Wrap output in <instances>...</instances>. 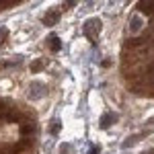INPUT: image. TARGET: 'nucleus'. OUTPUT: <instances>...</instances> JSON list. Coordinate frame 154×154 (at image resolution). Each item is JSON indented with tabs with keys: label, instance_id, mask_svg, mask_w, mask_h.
<instances>
[{
	"label": "nucleus",
	"instance_id": "1",
	"mask_svg": "<svg viewBox=\"0 0 154 154\" xmlns=\"http://www.w3.org/2000/svg\"><path fill=\"white\" fill-rule=\"evenodd\" d=\"M101 29H103V23H101V19H97V17L84 21V25H82V31L88 39H97L99 33H101Z\"/></svg>",
	"mask_w": 154,
	"mask_h": 154
},
{
	"label": "nucleus",
	"instance_id": "2",
	"mask_svg": "<svg viewBox=\"0 0 154 154\" xmlns=\"http://www.w3.org/2000/svg\"><path fill=\"white\" fill-rule=\"evenodd\" d=\"M115 121H117V113H113V111H107L105 115L99 119V125H101L103 130H107V128H111Z\"/></svg>",
	"mask_w": 154,
	"mask_h": 154
},
{
	"label": "nucleus",
	"instance_id": "3",
	"mask_svg": "<svg viewBox=\"0 0 154 154\" xmlns=\"http://www.w3.org/2000/svg\"><path fill=\"white\" fill-rule=\"evenodd\" d=\"M60 21V11H49L43 14V25L45 27H54Z\"/></svg>",
	"mask_w": 154,
	"mask_h": 154
},
{
	"label": "nucleus",
	"instance_id": "4",
	"mask_svg": "<svg viewBox=\"0 0 154 154\" xmlns=\"http://www.w3.org/2000/svg\"><path fill=\"white\" fill-rule=\"evenodd\" d=\"M48 45L51 48V51H58V49L62 48V43H60V37H56V35L48 37Z\"/></svg>",
	"mask_w": 154,
	"mask_h": 154
},
{
	"label": "nucleus",
	"instance_id": "5",
	"mask_svg": "<svg viewBox=\"0 0 154 154\" xmlns=\"http://www.w3.org/2000/svg\"><path fill=\"white\" fill-rule=\"evenodd\" d=\"M138 8H140L142 12L152 14V12H154V2H140V4H138Z\"/></svg>",
	"mask_w": 154,
	"mask_h": 154
},
{
	"label": "nucleus",
	"instance_id": "6",
	"mask_svg": "<svg viewBox=\"0 0 154 154\" xmlns=\"http://www.w3.org/2000/svg\"><path fill=\"white\" fill-rule=\"evenodd\" d=\"M130 27L134 29V31H140V29H142V21H140V17H134L131 23H130Z\"/></svg>",
	"mask_w": 154,
	"mask_h": 154
},
{
	"label": "nucleus",
	"instance_id": "7",
	"mask_svg": "<svg viewBox=\"0 0 154 154\" xmlns=\"http://www.w3.org/2000/svg\"><path fill=\"white\" fill-rule=\"evenodd\" d=\"M33 130H35V123H27V125H21V131H23V134H31Z\"/></svg>",
	"mask_w": 154,
	"mask_h": 154
},
{
	"label": "nucleus",
	"instance_id": "8",
	"mask_svg": "<svg viewBox=\"0 0 154 154\" xmlns=\"http://www.w3.org/2000/svg\"><path fill=\"white\" fill-rule=\"evenodd\" d=\"M6 37H8V29H4V27H2V29H0V45L6 41Z\"/></svg>",
	"mask_w": 154,
	"mask_h": 154
},
{
	"label": "nucleus",
	"instance_id": "9",
	"mask_svg": "<svg viewBox=\"0 0 154 154\" xmlns=\"http://www.w3.org/2000/svg\"><path fill=\"white\" fill-rule=\"evenodd\" d=\"M43 68V62H35V64H31V72H39Z\"/></svg>",
	"mask_w": 154,
	"mask_h": 154
},
{
	"label": "nucleus",
	"instance_id": "10",
	"mask_svg": "<svg viewBox=\"0 0 154 154\" xmlns=\"http://www.w3.org/2000/svg\"><path fill=\"white\" fill-rule=\"evenodd\" d=\"M17 62H19V60H17ZM17 62H2V64H0V70H6V68H11V66H14Z\"/></svg>",
	"mask_w": 154,
	"mask_h": 154
},
{
	"label": "nucleus",
	"instance_id": "11",
	"mask_svg": "<svg viewBox=\"0 0 154 154\" xmlns=\"http://www.w3.org/2000/svg\"><path fill=\"white\" fill-rule=\"evenodd\" d=\"M60 131V123L58 121H54V125H51V134H58Z\"/></svg>",
	"mask_w": 154,
	"mask_h": 154
},
{
	"label": "nucleus",
	"instance_id": "12",
	"mask_svg": "<svg viewBox=\"0 0 154 154\" xmlns=\"http://www.w3.org/2000/svg\"><path fill=\"white\" fill-rule=\"evenodd\" d=\"M150 123H154V119H150Z\"/></svg>",
	"mask_w": 154,
	"mask_h": 154
}]
</instances>
